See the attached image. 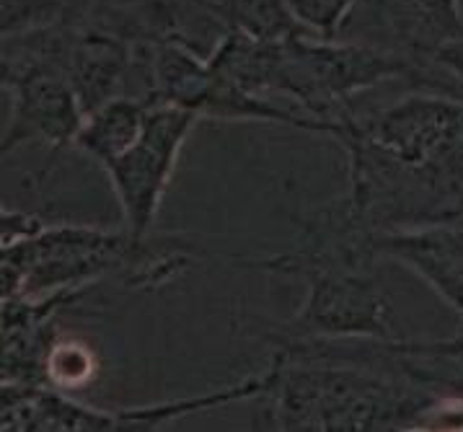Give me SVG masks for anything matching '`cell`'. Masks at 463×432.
Returning <instances> with one entry per match:
<instances>
[{"instance_id": "obj_1", "label": "cell", "mask_w": 463, "mask_h": 432, "mask_svg": "<svg viewBox=\"0 0 463 432\" xmlns=\"http://www.w3.org/2000/svg\"><path fill=\"white\" fill-rule=\"evenodd\" d=\"M350 166L347 200L375 230L463 226V99L407 94L345 112L329 135Z\"/></svg>"}, {"instance_id": "obj_2", "label": "cell", "mask_w": 463, "mask_h": 432, "mask_svg": "<svg viewBox=\"0 0 463 432\" xmlns=\"http://www.w3.org/2000/svg\"><path fill=\"white\" fill-rule=\"evenodd\" d=\"M254 427L285 432L420 430L438 401L399 365L393 342L275 339Z\"/></svg>"}, {"instance_id": "obj_3", "label": "cell", "mask_w": 463, "mask_h": 432, "mask_svg": "<svg viewBox=\"0 0 463 432\" xmlns=\"http://www.w3.org/2000/svg\"><path fill=\"white\" fill-rule=\"evenodd\" d=\"M213 70L243 91L288 96L308 117L336 122L353 109V99L393 78H422L425 70L360 42L298 37L264 44L225 32L207 55Z\"/></svg>"}, {"instance_id": "obj_4", "label": "cell", "mask_w": 463, "mask_h": 432, "mask_svg": "<svg viewBox=\"0 0 463 432\" xmlns=\"http://www.w3.org/2000/svg\"><path fill=\"white\" fill-rule=\"evenodd\" d=\"M137 241L130 233L89 226H55L0 254L3 298H47L86 290L128 269Z\"/></svg>"}, {"instance_id": "obj_5", "label": "cell", "mask_w": 463, "mask_h": 432, "mask_svg": "<svg viewBox=\"0 0 463 432\" xmlns=\"http://www.w3.org/2000/svg\"><path fill=\"white\" fill-rule=\"evenodd\" d=\"M0 78L5 91H11V117L3 132V155L26 143H44L52 164L55 155L73 148L86 112L65 70L29 32L3 37Z\"/></svg>"}, {"instance_id": "obj_6", "label": "cell", "mask_w": 463, "mask_h": 432, "mask_svg": "<svg viewBox=\"0 0 463 432\" xmlns=\"http://www.w3.org/2000/svg\"><path fill=\"white\" fill-rule=\"evenodd\" d=\"M303 282L306 301L269 339H402L389 296L371 269H326Z\"/></svg>"}, {"instance_id": "obj_7", "label": "cell", "mask_w": 463, "mask_h": 432, "mask_svg": "<svg viewBox=\"0 0 463 432\" xmlns=\"http://www.w3.org/2000/svg\"><path fill=\"white\" fill-rule=\"evenodd\" d=\"M197 119V114L182 107L150 104L140 140L104 166L125 215V230L135 241L150 236L179 153Z\"/></svg>"}, {"instance_id": "obj_8", "label": "cell", "mask_w": 463, "mask_h": 432, "mask_svg": "<svg viewBox=\"0 0 463 432\" xmlns=\"http://www.w3.org/2000/svg\"><path fill=\"white\" fill-rule=\"evenodd\" d=\"M336 39L407 57L425 70L445 44L463 39V16L458 0H357Z\"/></svg>"}, {"instance_id": "obj_9", "label": "cell", "mask_w": 463, "mask_h": 432, "mask_svg": "<svg viewBox=\"0 0 463 432\" xmlns=\"http://www.w3.org/2000/svg\"><path fill=\"white\" fill-rule=\"evenodd\" d=\"M375 259H389L411 269L463 316V226L402 228L378 233Z\"/></svg>"}, {"instance_id": "obj_10", "label": "cell", "mask_w": 463, "mask_h": 432, "mask_svg": "<svg viewBox=\"0 0 463 432\" xmlns=\"http://www.w3.org/2000/svg\"><path fill=\"white\" fill-rule=\"evenodd\" d=\"M148 109L150 104L143 99L125 94L114 96L107 104L96 107L91 114H86L73 148L86 153L104 169L140 140L146 130Z\"/></svg>"}, {"instance_id": "obj_11", "label": "cell", "mask_w": 463, "mask_h": 432, "mask_svg": "<svg viewBox=\"0 0 463 432\" xmlns=\"http://www.w3.org/2000/svg\"><path fill=\"white\" fill-rule=\"evenodd\" d=\"M222 32L275 44L298 37H316L293 14L288 0H203Z\"/></svg>"}, {"instance_id": "obj_12", "label": "cell", "mask_w": 463, "mask_h": 432, "mask_svg": "<svg viewBox=\"0 0 463 432\" xmlns=\"http://www.w3.org/2000/svg\"><path fill=\"white\" fill-rule=\"evenodd\" d=\"M96 378V355L80 339H57L47 360V386L57 391H78Z\"/></svg>"}, {"instance_id": "obj_13", "label": "cell", "mask_w": 463, "mask_h": 432, "mask_svg": "<svg viewBox=\"0 0 463 432\" xmlns=\"http://www.w3.org/2000/svg\"><path fill=\"white\" fill-rule=\"evenodd\" d=\"M298 21L321 39H336L357 0H288Z\"/></svg>"}, {"instance_id": "obj_14", "label": "cell", "mask_w": 463, "mask_h": 432, "mask_svg": "<svg viewBox=\"0 0 463 432\" xmlns=\"http://www.w3.org/2000/svg\"><path fill=\"white\" fill-rule=\"evenodd\" d=\"M42 230H44V223H42L39 215L26 212V210H8V207H3V212H0V246L3 249L24 244V241L34 239Z\"/></svg>"}, {"instance_id": "obj_15", "label": "cell", "mask_w": 463, "mask_h": 432, "mask_svg": "<svg viewBox=\"0 0 463 432\" xmlns=\"http://www.w3.org/2000/svg\"><path fill=\"white\" fill-rule=\"evenodd\" d=\"M435 65H440L448 76H453L458 83H463V39L445 44L435 57Z\"/></svg>"}, {"instance_id": "obj_16", "label": "cell", "mask_w": 463, "mask_h": 432, "mask_svg": "<svg viewBox=\"0 0 463 432\" xmlns=\"http://www.w3.org/2000/svg\"><path fill=\"white\" fill-rule=\"evenodd\" d=\"M443 352H448V355H456V357H461L463 360V324H461V329L453 334L450 339H438L435 342Z\"/></svg>"}]
</instances>
